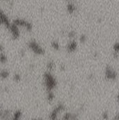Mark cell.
<instances>
[{
  "instance_id": "cell-2",
  "label": "cell",
  "mask_w": 119,
  "mask_h": 120,
  "mask_svg": "<svg viewBox=\"0 0 119 120\" xmlns=\"http://www.w3.org/2000/svg\"><path fill=\"white\" fill-rule=\"evenodd\" d=\"M67 11H68L69 13L72 14V13H74L76 11V6L74 4L69 2L67 4Z\"/></svg>"
},
{
  "instance_id": "cell-7",
  "label": "cell",
  "mask_w": 119,
  "mask_h": 120,
  "mask_svg": "<svg viewBox=\"0 0 119 120\" xmlns=\"http://www.w3.org/2000/svg\"><path fill=\"white\" fill-rule=\"evenodd\" d=\"M86 40V37L85 35H81V37H80V41L81 42H84Z\"/></svg>"
},
{
  "instance_id": "cell-1",
  "label": "cell",
  "mask_w": 119,
  "mask_h": 120,
  "mask_svg": "<svg viewBox=\"0 0 119 120\" xmlns=\"http://www.w3.org/2000/svg\"><path fill=\"white\" fill-rule=\"evenodd\" d=\"M105 77L109 80H115L117 77V72L109 65H107L105 70Z\"/></svg>"
},
{
  "instance_id": "cell-8",
  "label": "cell",
  "mask_w": 119,
  "mask_h": 120,
  "mask_svg": "<svg viewBox=\"0 0 119 120\" xmlns=\"http://www.w3.org/2000/svg\"><path fill=\"white\" fill-rule=\"evenodd\" d=\"M102 117H103V119H105V120H107V119H108V113L107 112H104L103 114H102Z\"/></svg>"
},
{
  "instance_id": "cell-6",
  "label": "cell",
  "mask_w": 119,
  "mask_h": 120,
  "mask_svg": "<svg viewBox=\"0 0 119 120\" xmlns=\"http://www.w3.org/2000/svg\"><path fill=\"white\" fill-rule=\"evenodd\" d=\"M6 61V56H5L3 53H1V54L0 55V62L2 63H4Z\"/></svg>"
},
{
  "instance_id": "cell-3",
  "label": "cell",
  "mask_w": 119,
  "mask_h": 120,
  "mask_svg": "<svg viewBox=\"0 0 119 120\" xmlns=\"http://www.w3.org/2000/svg\"><path fill=\"white\" fill-rule=\"evenodd\" d=\"M119 53V43L116 42L114 45V57L115 58H118Z\"/></svg>"
},
{
  "instance_id": "cell-9",
  "label": "cell",
  "mask_w": 119,
  "mask_h": 120,
  "mask_svg": "<svg viewBox=\"0 0 119 120\" xmlns=\"http://www.w3.org/2000/svg\"><path fill=\"white\" fill-rule=\"evenodd\" d=\"M117 99H118V101L119 102V94L118 95V96H117ZM115 119H119V114L118 115V116L115 117Z\"/></svg>"
},
{
  "instance_id": "cell-10",
  "label": "cell",
  "mask_w": 119,
  "mask_h": 120,
  "mask_svg": "<svg viewBox=\"0 0 119 120\" xmlns=\"http://www.w3.org/2000/svg\"><path fill=\"white\" fill-rule=\"evenodd\" d=\"M67 1H72V0H67Z\"/></svg>"
},
{
  "instance_id": "cell-4",
  "label": "cell",
  "mask_w": 119,
  "mask_h": 120,
  "mask_svg": "<svg viewBox=\"0 0 119 120\" xmlns=\"http://www.w3.org/2000/svg\"><path fill=\"white\" fill-rule=\"evenodd\" d=\"M77 47V44L75 41H72L69 45H68V50L69 51L72 52V51H74L76 49Z\"/></svg>"
},
{
  "instance_id": "cell-5",
  "label": "cell",
  "mask_w": 119,
  "mask_h": 120,
  "mask_svg": "<svg viewBox=\"0 0 119 120\" xmlns=\"http://www.w3.org/2000/svg\"><path fill=\"white\" fill-rule=\"evenodd\" d=\"M0 76H1L2 78L5 79V78H6V77L8 76V72H6V71H2V72H0Z\"/></svg>"
}]
</instances>
